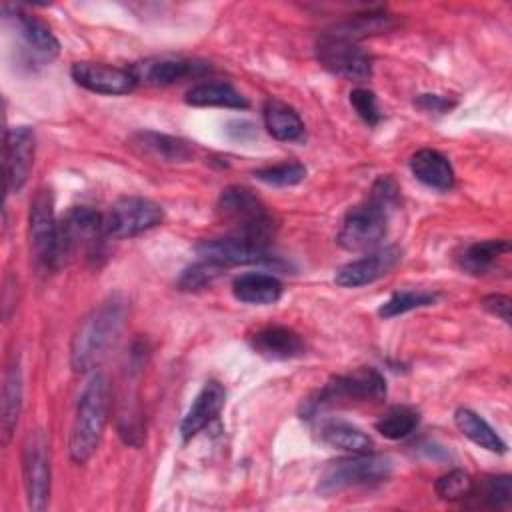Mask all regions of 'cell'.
I'll list each match as a JSON object with an SVG mask.
<instances>
[{
	"mask_svg": "<svg viewBox=\"0 0 512 512\" xmlns=\"http://www.w3.org/2000/svg\"><path fill=\"white\" fill-rule=\"evenodd\" d=\"M124 322L126 302L120 296H110L86 314L78 324L70 346V364L74 372H90L98 368L116 344Z\"/></svg>",
	"mask_w": 512,
	"mask_h": 512,
	"instance_id": "1",
	"label": "cell"
},
{
	"mask_svg": "<svg viewBox=\"0 0 512 512\" xmlns=\"http://www.w3.org/2000/svg\"><path fill=\"white\" fill-rule=\"evenodd\" d=\"M110 406V384L104 374H94L84 386L70 432V458L76 464H84L96 452L100 438L104 434V426L108 420Z\"/></svg>",
	"mask_w": 512,
	"mask_h": 512,
	"instance_id": "2",
	"label": "cell"
},
{
	"mask_svg": "<svg viewBox=\"0 0 512 512\" xmlns=\"http://www.w3.org/2000/svg\"><path fill=\"white\" fill-rule=\"evenodd\" d=\"M220 218L232 226V234L270 244L274 220L262 200L244 186H228L222 190L216 206Z\"/></svg>",
	"mask_w": 512,
	"mask_h": 512,
	"instance_id": "3",
	"label": "cell"
},
{
	"mask_svg": "<svg viewBox=\"0 0 512 512\" xmlns=\"http://www.w3.org/2000/svg\"><path fill=\"white\" fill-rule=\"evenodd\" d=\"M386 396L384 376L376 368H358L350 374L330 378L322 390L304 406L306 418L316 416L324 408L340 404L380 402Z\"/></svg>",
	"mask_w": 512,
	"mask_h": 512,
	"instance_id": "4",
	"label": "cell"
},
{
	"mask_svg": "<svg viewBox=\"0 0 512 512\" xmlns=\"http://www.w3.org/2000/svg\"><path fill=\"white\" fill-rule=\"evenodd\" d=\"M392 474V460L382 454L358 452L330 462L318 478V492L330 496L346 488L374 486Z\"/></svg>",
	"mask_w": 512,
	"mask_h": 512,
	"instance_id": "5",
	"label": "cell"
},
{
	"mask_svg": "<svg viewBox=\"0 0 512 512\" xmlns=\"http://www.w3.org/2000/svg\"><path fill=\"white\" fill-rule=\"evenodd\" d=\"M104 236V216L88 206H72L62 220H58L54 270L64 266L78 250H88V254H94Z\"/></svg>",
	"mask_w": 512,
	"mask_h": 512,
	"instance_id": "6",
	"label": "cell"
},
{
	"mask_svg": "<svg viewBox=\"0 0 512 512\" xmlns=\"http://www.w3.org/2000/svg\"><path fill=\"white\" fill-rule=\"evenodd\" d=\"M314 52L320 66L334 76L352 82H364L372 76V56L350 38L324 32L318 36Z\"/></svg>",
	"mask_w": 512,
	"mask_h": 512,
	"instance_id": "7",
	"label": "cell"
},
{
	"mask_svg": "<svg viewBox=\"0 0 512 512\" xmlns=\"http://www.w3.org/2000/svg\"><path fill=\"white\" fill-rule=\"evenodd\" d=\"M388 228V206L374 200L372 196L350 208L344 216L342 228L338 232V244L344 250L360 252L372 250L386 236Z\"/></svg>",
	"mask_w": 512,
	"mask_h": 512,
	"instance_id": "8",
	"label": "cell"
},
{
	"mask_svg": "<svg viewBox=\"0 0 512 512\" xmlns=\"http://www.w3.org/2000/svg\"><path fill=\"white\" fill-rule=\"evenodd\" d=\"M164 220V210L150 198L124 196L116 200L104 216V232L108 238H130Z\"/></svg>",
	"mask_w": 512,
	"mask_h": 512,
	"instance_id": "9",
	"label": "cell"
},
{
	"mask_svg": "<svg viewBox=\"0 0 512 512\" xmlns=\"http://www.w3.org/2000/svg\"><path fill=\"white\" fill-rule=\"evenodd\" d=\"M22 476L28 506L42 512L50 498V450L42 430H34L22 444Z\"/></svg>",
	"mask_w": 512,
	"mask_h": 512,
	"instance_id": "10",
	"label": "cell"
},
{
	"mask_svg": "<svg viewBox=\"0 0 512 512\" xmlns=\"http://www.w3.org/2000/svg\"><path fill=\"white\" fill-rule=\"evenodd\" d=\"M30 248L38 264L54 270L56 242H58V220L54 218V198L52 192L40 188L30 202Z\"/></svg>",
	"mask_w": 512,
	"mask_h": 512,
	"instance_id": "11",
	"label": "cell"
},
{
	"mask_svg": "<svg viewBox=\"0 0 512 512\" xmlns=\"http://www.w3.org/2000/svg\"><path fill=\"white\" fill-rule=\"evenodd\" d=\"M196 254L200 260L214 262L218 266H244V264H262L272 258L266 244L254 242L250 238L228 234L222 238H206L196 244Z\"/></svg>",
	"mask_w": 512,
	"mask_h": 512,
	"instance_id": "12",
	"label": "cell"
},
{
	"mask_svg": "<svg viewBox=\"0 0 512 512\" xmlns=\"http://www.w3.org/2000/svg\"><path fill=\"white\" fill-rule=\"evenodd\" d=\"M36 138L30 126H10L4 134V180L6 192H20L34 164Z\"/></svg>",
	"mask_w": 512,
	"mask_h": 512,
	"instance_id": "13",
	"label": "cell"
},
{
	"mask_svg": "<svg viewBox=\"0 0 512 512\" xmlns=\"http://www.w3.org/2000/svg\"><path fill=\"white\" fill-rule=\"evenodd\" d=\"M70 76L78 86L96 94L120 96L136 88V80L128 68L108 66L102 62H74Z\"/></svg>",
	"mask_w": 512,
	"mask_h": 512,
	"instance_id": "14",
	"label": "cell"
},
{
	"mask_svg": "<svg viewBox=\"0 0 512 512\" xmlns=\"http://www.w3.org/2000/svg\"><path fill=\"white\" fill-rule=\"evenodd\" d=\"M128 70L132 72L136 84L170 86L188 76H198L200 72L206 70V66L188 58L162 56V58H146V60L134 62Z\"/></svg>",
	"mask_w": 512,
	"mask_h": 512,
	"instance_id": "15",
	"label": "cell"
},
{
	"mask_svg": "<svg viewBox=\"0 0 512 512\" xmlns=\"http://www.w3.org/2000/svg\"><path fill=\"white\" fill-rule=\"evenodd\" d=\"M400 260V250L396 246L380 248L376 252H370L358 260H352L344 264L334 280L342 288H358L364 284H372L374 280L388 274Z\"/></svg>",
	"mask_w": 512,
	"mask_h": 512,
	"instance_id": "16",
	"label": "cell"
},
{
	"mask_svg": "<svg viewBox=\"0 0 512 512\" xmlns=\"http://www.w3.org/2000/svg\"><path fill=\"white\" fill-rule=\"evenodd\" d=\"M226 402V390L220 382L208 380L202 390L196 394L190 404L186 416L180 422V436L184 442L192 440L198 432H202L212 420L218 418Z\"/></svg>",
	"mask_w": 512,
	"mask_h": 512,
	"instance_id": "17",
	"label": "cell"
},
{
	"mask_svg": "<svg viewBox=\"0 0 512 512\" xmlns=\"http://www.w3.org/2000/svg\"><path fill=\"white\" fill-rule=\"evenodd\" d=\"M6 12V18L12 20L18 36L22 38L26 50L40 62H50L58 56L60 52V44L56 40V36L52 34L50 26L46 22H42L36 16H30L18 8H14L12 12Z\"/></svg>",
	"mask_w": 512,
	"mask_h": 512,
	"instance_id": "18",
	"label": "cell"
},
{
	"mask_svg": "<svg viewBox=\"0 0 512 512\" xmlns=\"http://www.w3.org/2000/svg\"><path fill=\"white\" fill-rule=\"evenodd\" d=\"M252 350L266 360H292L304 354L306 346L300 334L286 326H266L250 336Z\"/></svg>",
	"mask_w": 512,
	"mask_h": 512,
	"instance_id": "19",
	"label": "cell"
},
{
	"mask_svg": "<svg viewBox=\"0 0 512 512\" xmlns=\"http://www.w3.org/2000/svg\"><path fill=\"white\" fill-rule=\"evenodd\" d=\"M130 146L144 158L156 160V162H186L192 158V146L176 136L160 134L152 130L136 132L130 138Z\"/></svg>",
	"mask_w": 512,
	"mask_h": 512,
	"instance_id": "20",
	"label": "cell"
},
{
	"mask_svg": "<svg viewBox=\"0 0 512 512\" xmlns=\"http://www.w3.org/2000/svg\"><path fill=\"white\" fill-rule=\"evenodd\" d=\"M410 170L428 188L450 190L454 186V168L450 160L432 148H422L410 156Z\"/></svg>",
	"mask_w": 512,
	"mask_h": 512,
	"instance_id": "21",
	"label": "cell"
},
{
	"mask_svg": "<svg viewBox=\"0 0 512 512\" xmlns=\"http://www.w3.org/2000/svg\"><path fill=\"white\" fill-rule=\"evenodd\" d=\"M264 126L270 136L280 142H302L306 136L304 122L300 114L286 102L278 98H268L264 102Z\"/></svg>",
	"mask_w": 512,
	"mask_h": 512,
	"instance_id": "22",
	"label": "cell"
},
{
	"mask_svg": "<svg viewBox=\"0 0 512 512\" xmlns=\"http://www.w3.org/2000/svg\"><path fill=\"white\" fill-rule=\"evenodd\" d=\"M232 294L244 304H274L282 296V282L272 274L246 272L234 278Z\"/></svg>",
	"mask_w": 512,
	"mask_h": 512,
	"instance_id": "23",
	"label": "cell"
},
{
	"mask_svg": "<svg viewBox=\"0 0 512 512\" xmlns=\"http://www.w3.org/2000/svg\"><path fill=\"white\" fill-rule=\"evenodd\" d=\"M318 440L330 448L344 450L350 454L368 452L372 446V438L366 432L338 418H328L318 424Z\"/></svg>",
	"mask_w": 512,
	"mask_h": 512,
	"instance_id": "24",
	"label": "cell"
},
{
	"mask_svg": "<svg viewBox=\"0 0 512 512\" xmlns=\"http://www.w3.org/2000/svg\"><path fill=\"white\" fill-rule=\"evenodd\" d=\"M22 410V372H20V362L12 358V362L6 368L4 374V386H2V418H0V428H2V442L8 444L10 436L18 424V416Z\"/></svg>",
	"mask_w": 512,
	"mask_h": 512,
	"instance_id": "25",
	"label": "cell"
},
{
	"mask_svg": "<svg viewBox=\"0 0 512 512\" xmlns=\"http://www.w3.org/2000/svg\"><path fill=\"white\" fill-rule=\"evenodd\" d=\"M454 424L456 428L468 438L472 440L476 446L488 450V452H496V454H504L506 452V442L496 434V430L474 410L470 408H458L454 412Z\"/></svg>",
	"mask_w": 512,
	"mask_h": 512,
	"instance_id": "26",
	"label": "cell"
},
{
	"mask_svg": "<svg viewBox=\"0 0 512 512\" xmlns=\"http://www.w3.org/2000/svg\"><path fill=\"white\" fill-rule=\"evenodd\" d=\"M190 106H220V108H248V100L228 82H200L186 92Z\"/></svg>",
	"mask_w": 512,
	"mask_h": 512,
	"instance_id": "27",
	"label": "cell"
},
{
	"mask_svg": "<svg viewBox=\"0 0 512 512\" xmlns=\"http://www.w3.org/2000/svg\"><path fill=\"white\" fill-rule=\"evenodd\" d=\"M508 252H510L508 240H484V242H474L466 246L458 256V262L470 274H486L494 270L496 262Z\"/></svg>",
	"mask_w": 512,
	"mask_h": 512,
	"instance_id": "28",
	"label": "cell"
},
{
	"mask_svg": "<svg viewBox=\"0 0 512 512\" xmlns=\"http://www.w3.org/2000/svg\"><path fill=\"white\" fill-rule=\"evenodd\" d=\"M418 424H420L418 410L410 406H392L376 420L374 426L384 438L402 440V438H408L418 428Z\"/></svg>",
	"mask_w": 512,
	"mask_h": 512,
	"instance_id": "29",
	"label": "cell"
},
{
	"mask_svg": "<svg viewBox=\"0 0 512 512\" xmlns=\"http://www.w3.org/2000/svg\"><path fill=\"white\" fill-rule=\"evenodd\" d=\"M434 300H436V294L426 292V290H400V292H394V294L380 306L378 314H380L382 318H394V316L406 314V312H410V310L430 306V304H434Z\"/></svg>",
	"mask_w": 512,
	"mask_h": 512,
	"instance_id": "30",
	"label": "cell"
},
{
	"mask_svg": "<svg viewBox=\"0 0 512 512\" xmlns=\"http://www.w3.org/2000/svg\"><path fill=\"white\" fill-rule=\"evenodd\" d=\"M394 26V20L388 14H362L352 20H346L344 24L336 26L332 32L350 40H356L360 36L368 34H380Z\"/></svg>",
	"mask_w": 512,
	"mask_h": 512,
	"instance_id": "31",
	"label": "cell"
},
{
	"mask_svg": "<svg viewBox=\"0 0 512 512\" xmlns=\"http://www.w3.org/2000/svg\"><path fill=\"white\" fill-rule=\"evenodd\" d=\"M254 176L270 186H294L306 178V166L300 162H282L254 172Z\"/></svg>",
	"mask_w": 512,
	"mask_h": 512,
	"instance_id": "32",
	"label": "cell"
},
{
	"mask_svg": "<svg viewBox=\"0 0 512 512\" xmlns=\"http://www.w3.org/2000/svg\"><path fill=\"white\" fill-rule=\"evenodd\" d=\"M436 494L442 498V500H462V498H468L472 496L474 492V480L468 472L464 470H450L446 474H442L438 480H436Z\"/></svg>",
	"mask_w": 512,
	"mask_h": 512,
	"instance_id": "33",
	"label": "cell"
},
{
	"mask_svg": "<svg viewBox=\"0 0 512 512\" xmlns=\"http://www.w3.org/2000/svg\"><path fill=\"white\" fill-rule=\"evenodd\" d=\"M222 266L208 262V260H200L192 266H188L180 278H178V288L180 290H200L206 284H210L218 274H220Z\"/></svg>",
	"mask_w": 512,
	"mask_h": 512,
	"instance_id": "34",
	"label": "cell"
},
{
	"mask_svg": "<svg viewBox=\"0 0 512 512\" xmlns=\"http://www.w3.org/2000/svg\"><path fill=\"white\" fill-rule=\"evenodd\" d=\"M480 498L488 506H506L512 498V478L508 474L486 476L482 480Z\"/></svg>",
	"mask_w": 512,
	"mask_h": 512,
	"instance_id": "35",
	"label": "cell"
},
{
	"mask_svg": "<svg viewBox=\"0 0 512 512\" xmlns=\"http://www.w3.org/2000/svg\"><path fill=\"white\" fill-rule=\"evenodd\" d=\"M350 104L354 106L356 114L370 126H376L382 120V112L376 100V94L368 88H354L350 92Z\"/></svg>",
	"mask_w": 512,
	"mask_h": 512,
	"instance_id": "36",
	"label": "cell"
},
{
	"mask_svg": "<svg viewBox=\"0 0 512 512\" xmlns=\"http://www.w3.org/2000/svg\"><path fill=\"white\" fill-rule=\"evenodd\" d=\"M510 304H512L510 298H508V296H502V294H490V296H486V298L482 300V306H484L490 314L502 318L506 324H510Z\"/></svg>",
	"mask_w": 512,
	"mask_h": 512,
	"instance_id": "37",
	"label": "cell"
},
{
	"mask_svg": "<svg viewBox=\"0 0 512 512\" xmlns=\"http://www.w3.org/2000/svg\"><path fill=\"white\" fill-rule=\"evenodd\" d=\"M418 106L426 112H440L442 114V112H448L454 106V102H450L448 98L438 96V94H422L418 98Z\"/></svg>",
	"mask_w": 512,
	"mask_h": 512,
	"instance_id": "38",
	"label": "cell"
}]
</instances>
